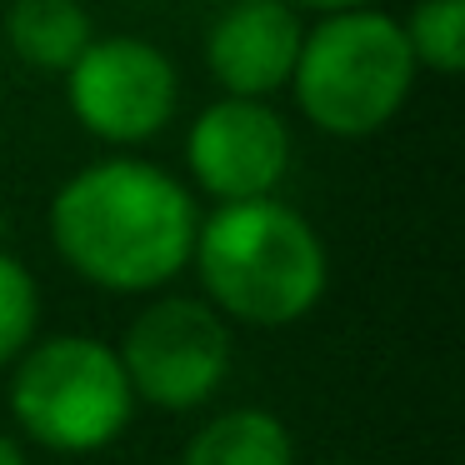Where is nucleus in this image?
Returning <instances> with one entry per match:
<instances>
[{
    "mask_svg": "<svg viewBox=\"0 0 465 465\" xmlns=\"http://www.w3.org/2000/svg\"><path fill=\"white\" fill-rule=\"evenodd\" d=\"M35 341H41V285L11 251H0V371H11Z\"/></svg>",
    "mask_w": 465,
    "mask_h": 465,
    "instance_id": "obj_12",
    "label": "nucleus"
},
{
    "mask_svg": "<svg viewBox=\"0 0 465 465\" xmlns=\"http://www.w3.org/2000/svg\"><path fill=\"white\" fill-rule=\"evenodd\" d=\"M11 420L55 455H95L125 435L135 415L115 345L95 335H45L11 365Z\"/></svg>",
    "mask_w": 465,
    "mask_h": 465,
    "instance_id": "obj_4",
    "label": "nucleus"
},
{
    "mask_svg": "<svg viewBox=\"0 0 465 465\" xmlns=\"http://www.w3.org/2000/svg\"><path fill=\"white\" fill-rule=\"evenodd\" d=\"M295 5H311V11H325V15H335V11H361L365 0H295Z\"/></svg>",
    "mask_w": 465,
    "mask_h": 465,
    "instance_id": "obj_14",
    "label": "nucleus"
},
{
    "mask_svg": "<svg viewBox=\"0 0 465 465\" xmlns=\"http://www.w3.org/2000/svg\"><path fill=\"white\" fill-rule=\"evenodd\" d=\"M5 41L35 71H71L85 55L91 35V15L81 0H11L5 11Z\"/></svg>",
    "mask_w": 465,
    "mask_h": 465,
    "instance_id": "obj_10",
    "label": "nucleus"
},
{
    "mask_svg": "<svg viewBox=\"0 0 465 465\" xmlns=\"http://www.w3.org/2000/svg\"><path fill=\"white\" fill-rule=\"evenodd\" d=\"M415 85V55L401 21L385 11H335L305 31L291 71V91L305 121L325 135H375L405 105Z\"/></svg>",
    "mask_w": 465,
    "mask_h": 465,
    "instance_id": "obj_3",
    "label": "nucleus"
},
{
    "mask_svg": "<svg viewBox=\"0 0 465 465\" xmlns=\"http://www.w3.org/2000/svg\"><path fill=\"white\" fill-rule=\"evenodd\" d=\"M231 325L201 295H161L131 321L115 345L135 405L201 411L231 375Z\"/></svg>",
    "mask_w": 465,
    "mask_h": 465,
    "instance_id": "obj_5",
    "label": "nucleus"
},
{
    "mask_svg": "<svg viewBox=\"0 0 465 465\" xmlns=\"http://www.w3.org/2000/svg\"><path fill=\"white\" fill-rule=\"evenodd\" d=\"M191 191L151 161H95L75 171L51 201V245L85 285L145 295L171 285L195 251Z\"/></svg>",
    "mask_w": 465,
    "mask_h": 465,
    "instance_id": "obj_1",
    "label": "nucleus"
},
{
    "mask_svg": "<svg viewBox=\"0 0 465 465\" xmlns=\"http://www.w3.org/2000/svg\"><path fill=\"white\" fill-rule=\"evenodd\" d=\"M0 465H25V445L0 430Z\"/></svg>",
    "mask_w": 465,
    "mask_h": 465,
    "instance_id": "obj_13",
    "label": "nucleus"
},
{
    "mask_svg": "<svg viewBox=\"0 0 465 465\" xmlns=\"http://www.w3.org/2000/svg\"><path fill=\"white\" fill-rule=\"evenodd\" d=\"M305 25L291 0H231L205 41V65L215 85L235 101H265L291 85Z\"/></svg>",
    "mask_w": 465,
    "mask_h": 465,
    "instance_id": "obj_8",
    "label": "nucleus"
},
{
    "mask_svg": "<svg viewBox=\"0 0 465 465\" xmlns=\"http://www.w3.org/2000/svg\"><path fill=\"white\" fill-rule=\"evenodd\" d=\"M185 165L221 205L265 201L291 171V131L265 101L225 95L195 115L185 135Z\"/></svg>",
    "mask_w": 465,
    "mask_h": 465,
    "instance_id": "obj_7",
    "label": "nucleus"
},
{
    "mask_svg": "<svg viewBox=\"0 0 465 465\" xmlns=\"http://www.w3.org/2000/svg\"><path fill=\"white\" fill-rule=\"evenodd\" d=\"M331 465H351V460H331Z\"/></svg>",
    "mask_w": 465,
    "mask_h": 465,
    "instance_id": "obj_15",
    "label": "nucleus"
},
{
    "mask_svg": "<svg viewBox=\"0 0 465 465\" xmlns=\"http://www.w3.org/2000/svg\"><path fill=\"white\" fill-rule=\"evenodd\" d=\"M191 265L205 291L201 301L221 311L225 325H255V331L305 321L331 285L325 241L295 205L275 195L215 205L195 225Z\"/></svg>",
    "mask_w": 465,
    "mask_h": 465,
    "instance_id": "obj_2",
    "label": "nucleus"
},
{
    "mask_svg": "<svg viewBox=\"0 0 465 465\" xmlns=\"http://www.w3.org/2000/svg\"><path fill=\"white\" fill-rule=\"evenodd\" d=\"M181 465H295V435L265 405H235L191 435Z\"/></svg>",
    "mask_w": 465,
    "mask_h": 465,
    "instance_id": "obj_9",
    "label": "nucleus"
},
{
    "mask_svg": "<svg viewBox=\"0 0 465 465\" xmlns=\"http://www.w3.org/2000/svg\"><path fill=\"white\" fill-rule=\"evenodd\" d=\"M65 95L71 111L95 141L111 145H141L165 131L175 115V65L135 35H105L91 41L85 55L65 71Z\"/></svg>",
    "mask_w": 465,
    "mask_h": 465,
    "instance_id": "obj_6",
    "label": "nucleus"
},
{
    "mask_svg": "<svg viewBox=\"0 0 465 465\" xmlns=\"http://www.w3.org/2000/svg\"><path fill=\"white\" fill-rule=\"evenodd\" d=\"M415 65L435 75H460L465 65V0H420L401 25Z\"/></svg>",
    "mask_w": 465,
    "mask_h": 465,
    "instance_id": "obj_11",
    "label": "nucleus"
}]
</instances>
